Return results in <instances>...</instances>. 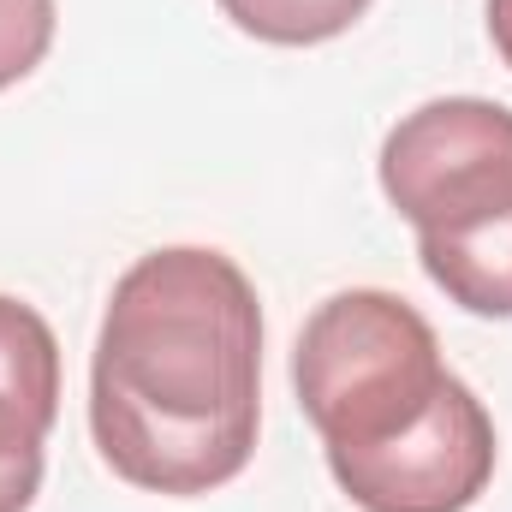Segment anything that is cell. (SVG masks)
Segmentation results:
<instances>
[{"label": "cell", "mask_w": 512, "mask_h": 512, "mask_svg": "<svg viewBox=\"0 0 512 512\" xmlns=\"http://www.w3.org/2000/svg\"><path fill=\"white\" fill-rule=\"evenodd\" d=\"M36 489H42V453L0 459V512H30Z\"/></svg>", "instance_id": "9c48e42d"}, {"label": "cell", "mask_w": 512, "mask_h": 512, "mask_svg": "<svg viewBox=\"0 0 512 512\" xmlns=\"http://www.w3.org/2000/svg\"><path fill=\"white\" fill-rule=\"evenodd\" d=\"M54 0H0V90L30 78L54 48Z\"/></svg>", "instance_id": "ba28073f"}, {"label": "cell", "mask_w": 512, "mask_h": 512, "mask_svg": "<svg viewBox=\"0 0 512 512\" xmlns=\"http://www.w3.org/2000/svg\"><path fill=\"white\" fill-rule=\"evenodd\" d=\"M447 382L453 370L441 364L435 328L399 292L376 286L316 304L292 346V387L328 459L382 447L387 435L411 429Z\"/></svg>", "instance_id": "7a4b0ae2"}, {"label": "cell", "mask_w": 512, "mask_h": 512, "mask_svg": "<svg viewBox=\"0 0 512 512\" xmlns=\"http://www.w3.org/2000/svg\"><path fill=\"white\" fill-rule=\"evenodd\" d=\"M328 471L364 512H465L495 477V417L453 376L411 429L364 453H334Z\"/></svg>", "instance_id": "277c9868"}, {"label": "cell", "mask_w": 512, "mask_h": 512, "mask_svg": "<svg viewBox=\"0 0 512 512\" xmlns=\"http://www.w3.org/2000/svg\"><path fill=\"white\" fill-rule=\"evenodd\" d=\"M387 203L417 239L471 233L512 209V108L483 96H441L411 108L382 143Z\"/></svg>", "instance_id": "3957f363"}, {"label": "cell", "mask_w": 512, "mask_h": 512, "mask_svg": "<svg viewBox=\"0 0 512 512\" xmlns=\"http://www.w3.org/2000/svg\"><path fill=\"white\" fill-rule=\"evenodd\" d=\"M489 42H495V54L512 66V0H489Z\"/></svg>", "instance_id": "30bf717a"}, {"label": "cell", "mask_w": 512, "mask_h": 512, "mask_svg": "<svg viewBox=\"0 0 512 512\" xmlns=\"http://www.w3.org/2000/svg\"><path fill=\"white\" fill-rule=\"evenodd\" d=\"M60 417V346L54 328L0 292V459L42 453Z\"/></svg>", "instance_id": "5b68a950"}, {"label": "cell", "mask_w": 512, "mask_h": 512, "mask_svg": "<svg viewBox=\"0 0 512 512\" xmlns=\"http://www.w3.org/2000/svg\"><path fill=\"white\" fill-rule=\"evenodd\" d=\"M262 304L221 251L167 245L114 280L90 364V435L149 495H209L256 453Z\"/></svg>", "instance_id": "6da1fadb"}, {"label": "cell", "mask_w": 512, "mask_h": 512, "mask_svg": "<svg viewBox=\"0 0 512 512\" xmlns=\"http://www.w3.org/2000/svg\"><path fill=\"white\" fill-rule=\"evenodd\" d=\"M245 36L256 42H274V48H310V42H328V36H346L370 0H215Z\"/></svg>", "instance_id": "52a82bcc"}, {"label": "cell", "mask_w": 512, "mask_h": 512, "mask_svg": "<svg viewBox=\"0 0 512 512\" xmlns=\"http://www.w3.org/2000/svg\"><path fill=\"white\" fill-rule=\"evenodd\" d=\"M423 274L471 316H512V209L447 239H417Z\"/></svg>", "instance_id": "8992f818"}]
</instances>
